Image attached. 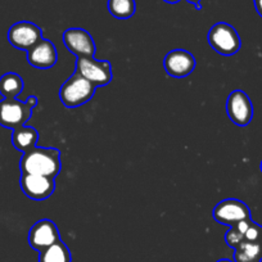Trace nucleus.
<instances>
[{"instance_id":"obj_9","label":"nucleus","mask_w":262,"mask_h":262,"mask_svg":"<svg viewBox=\"0 0 262 262\" xmlns=\"http://www.w3.org/2000/svg\"><path fill=\"white\" fill-rule=\"evenodd\" d=\"M19 185L25 195L34 201L47 200L55 189L54 179L36 173H21Z\"/></svg>"},{"instance_id":"obj_23","label":"nucleus","mask_w":262,"mask_h":262,"mask_svg":"<svg viewBox=\"0 0 262 262\" xmlns=\"http://www.w3.org/2000/svg\"><path fill=\"white\" fill-rule=\"evenodd\" d=\"M163 2H166V3H168V4H176V3H179L180 0H163Z\"/></svg>"},{"instance_id":"obj_18","label":"nucleus","mask_w":262,"mask_h":262,"mask_svg":"<svg viewBox=\"0 0 262 262\" xmlns=\"http://www.w3.org/2000/svg\"><path fill=\"white\" fill-rule=\"evenodd\" d=\"M107 8L110 13L117 19H128L135 14V0H108Z\"/></svg>"},{"instance_id":"obj_21","label":"nucleus","mask_w":262,"mask_h":262,"mask_svg":"<svg viewBox=\"0 0 262 262\" xmlns=\"http://www.w3.org/2000/svg\"><path fill=\"white\" fill-rule=\"evenodd\" d=\"M254 8H256L257 13L262 17V0H253Z\"/></svg>"},{"instance_id":"obj_1","label":"nucleus","mask_w":262,"mask_h":262,"mask_svg":"<svg viewBox=\"0 0 262 262\" xmlns=\"http://www.w3.org/2000/svg\"><path fill=\"white\" fill-rule=\"evenodd\" d=\"M19 170L21 173H36L54 179L62 170L60 150L57 148H32L22 156Z\"/></svg>"},{"instance_id":"obj_10","label":"nucleus","mask_w":262,"mask_h":262,"mask_svg":"<svg viewBox=\"0 0 262 262\" xmlns=\"http://www.w3.org/2000/svg\"><path fill=\"white\" fill-rule=\"evenodd\" d=\"M195 57L188 50L175 49L166 54L163 59V67L168 76L175 79H183L189 76L195 69Z\"/></svg>"},{"instance_id":"obj_8","label":"nucleus","mask_w":262,"mask_h":262,"mask_svg":"<svg viewBox=\"0 0 262 262\" xmlns=\"http://www.w3.org/2000/svg\"><path fill=\"white\" fill-rule=\"evenodd\" d=\"M226 112L236 126H247L253 118V104L243 90H234L226 100Z\"/></svg>"},{"instance_id":"obj_16","label":"nucleus","mask_w":262,"mask_h":262,"mask_svg":"<svg viewBox=\"0 0 262 262\" xmlns=\"http://www.w3.org/2000/svg\"><path fill=\"white\" fill-rule=\"evenodd\" d=\"M25 82L22 77L16 72H8L0 77V94L4 98L13 99L22 93Z\"/></svg>"},{"instance_id":"obj_6","label":"nucleus","mask_w":262,"mask_h":262,"mask_svg":"<svg viewBox=\"0 0 262 262\" xmlns=\"http://www.w3.org/2000/svg\"><path fill=\"white\" fill-rule=\"evenodd\" d=\"M42 40V31L37 25L29 21H19L12 25L8 31V41L13 48L29 52Z\"/></svg>"},{"instance_id":"obj_24","label":"nucleus","mask_w":262,"mask_h":262,"mask_svg":"<svg viewBox=\"0 0 262 262\" xmlns=\"http://www.w3.org/2000/svg\"><path fill=\"white\" fill-rule=\"evenodd\" d=\"M217 262H233V261H230V259H226V258H223V259H219Z\"/></svg>"},{"instance_id":"obj_25","label":"nucleus","mask_w":262,"mask_h":262,"mask_svg":"<svg viewBox=\"0 0 262 262\" xmlns=\"http://www.w3.org/2000/svg\"><path fill=\"white\" fill-rule=\"evenodd\" d=\"M261 171H262V161H261Z\"/></svg>"},{"instance_id":"obj_26","label":"nucleus","mask_w":262,"mask_h":262,"mask_svg":"<svg viewBox=\"0 0 262 262\" xmlns=\"http://www.w3.org/2000/svg\"><path fill=\"white\" fill-rule=\"evenodd\" d=\"M261 251H262V244H261ZM262 259V258H261Z\"/></svg>"},{"instance_id":"obj_11","label":"nucleus","mask_w":262,"mask_h":262,"mask_svg":"<svg viewBox=\"0 0 262 262\" xmlns=\"http://www.w3.org/2000/svg\"><path fill=\"white\" fill-rule=\"evenodd\" d=\"M63 42L72 54L79 57H94L95 42L92 35L84 29L72 27L63 32Z\"/></svg>"},{"instance_id":"obj_15","label":"nucleus","mask_w":262,"mask_h":262,"mask_svg":"<svg viewBox=\"0 0 262 262\" xmlns=\"http://www.w3.org/2000/svg\"><path fill=\"white\" fill-rule=\"evenodd\" d=\"M39 262H72V256L69 247L59 239L44 251L39 252Z\"/></svg>"},{"instance_id":"obj_19","label":"nucleus","mask_w":262,"mask_h":262,"mask_svg":"<svg viewBox=\"0 0 262 262\" xmlns=\"http://www.w3.org/2000/svg\"><path fill=\"white\" fill-rule=\"evenodd\" d=\"M243 241H244L243 234H242L235 226H230V229H229V231L225 235L226 244H228L229 247H231V248L235 249Z\"/></svg>"},{"instance_id":"obj_4","label":"nucleus","mask_w":262,"mask_h":262,"mask_svg":"<svg viewBox=\"0 0 262 262\" xmlns=\"http://www.w3.org/2000/svg\"><path fill=\"white\" fill-rule=\"evenodd\" d=\"M208 44L221 55H234L242 47L236 30L226 22H217L208 31Z\"/></svg>"},{"instance_id":"obj_22","label":"nucleus","mask_w":262,"mask_h":262,"mask_svg":"<svg viewBox=\"0 0 262 262\" xmlns=\"http://www.w3.org/2000/svg\"><path fill=\"white\" fill-rule=\"evenodd\" d=\"M186 2L190 4H193V6L195 7V9H198V11H200V9H202V7H201V0H186Z\"/></svg>"},{"instance_id":"obj_7","label":"nucleus","mask_w":262,"mask_h":262,"mask_svg":"<svg viewBox=\"0 0 262 262\" xmlns=\"http://www.w3.org/2000/svg\"><path fill=\"white\" fill-rule=\"evenodd\" d=\"M212 216L221 225L234 226L241 221L251 219V210L243 201L228 198L216 205Z\"/></svg>"},{"instance_id":"obj_12","label":"nucleus","mask_w":262,"mask_h":262,"mask_svg":"<svg viewBox=\"0 0 262 262\" xmlns=\"http://www.w3.org/2000/svg\"><path fill=\"white\" fill-rule=\"evenodd\" d=\"M60 239L59 230L54 221L49 219H42L34 224L29 233V244L32 249L37 252L44 251Z\"/></svg>"},{"instance_id":"obj_14","label":"nucleus","mask_w":262,"mask_h":262,"mask_svg":"<svg viewBox=\"0 0 262 262\" xmlns=\"http://www.w3.org/2000/svg\"><path fill=\"white\" fill-rule=\"evenodd\" d=\"M37 140H39V133L31 126H21L14 128L12 133V144L22 153L36 147Z\"/></svg>"},{"instance_id":"obj_2","label":"nucleus","mask_w":262,"mask_h":262,"mask_svg":"<svg viewBox=\"0 0 262 262\" xmlns=\"http://www.w3.org/2000/svg\"><path fill=\"white\" fill-rule=\"evenodd\" d=\"M36 105L37 98L35 95L29 97L25 102L17 98H4L3 100H0V125L12 130L25 126L31 118L32 111Z\"/></svg>"},{"instance_id":"obj_3","label":"nucleus","mask_w":262,"mask_h":262,"mask_svg":"<svg viewBox=\"0 0 262 262\" xmlns=\"http://www.w3.org/2000/svg\"><path fill=\"white\" fill-rule=\"evenodd\" d=\"M97 86L75 72L59 90V98L67 108H76L89 102L95 94Z\"/></svg>"},{"instance_id":"obj_13","label":"nucleus","mask_w":262,"mask_h":262,"mask_svg":"<svg viewBox=\"0 0 262 262\" xmlns=\"http://www.w3.org/2000/svg\"><path fill=\"white\" fill-rule=\"evenodd\" d=\"M58 53L50 40L42 39L27 52V62L39 70L52 69L57 63Z\"/></svg>"},{"instance_id":"obj_17","label":"nucleus","mask_w":262,"mask_h":262,"mask_svg":"<svg viewBox=\"0 0 262 262\" xmlns=\"http://www.w3.org/2000/svg\"><path fill=\"white\" fill-rule=\"evenodd\" d=\"M262 258L261 244L258 242L243 241L234 252L235 262H254Z\"/></svg>"},{"instance_id":"obj_5","label":"nucleus","mask_w":262,"mask_h":262,"mask_svg":"<svg viewBox=\"0 0 262 262\" xmlns=\"http://www.w3.org/2000/svg\"><path fill=\"white\" fill-rule=\"evenodd\" d=\"M95 86H105L112 81V64L108 60H98L94 57H79L76 71Z\"/></svg>"},{"instance_id":"obj_27","label":"nucleus","mask_w":262,"mask_h":262,"mask_svg":"<svg viewBox=\"0 0 262 262\" xmlns=\"http://www.w3.org/2000/svg\"><path fill=\"white\" fill-rule=\"evenodd\" d=\"M261 228H262V226H261Z\"/></svg>"},{"instance_id":"obj_20","label":"nucleus","mask_w":262,"mask_h":262,"mask_svg":"<svg viewBox=\"0 0 262 262\" xmlns=\"http://www.w3.org/2000/svg\"><path fill=\"white\" fill-rule=\"evenodd\" d=\"M262 234V228L259 225H257L254 221H252L251 225L248 226L247 231L244 233V241L248 242H258L259 236Z\"/></svg>"}]
</instances>
